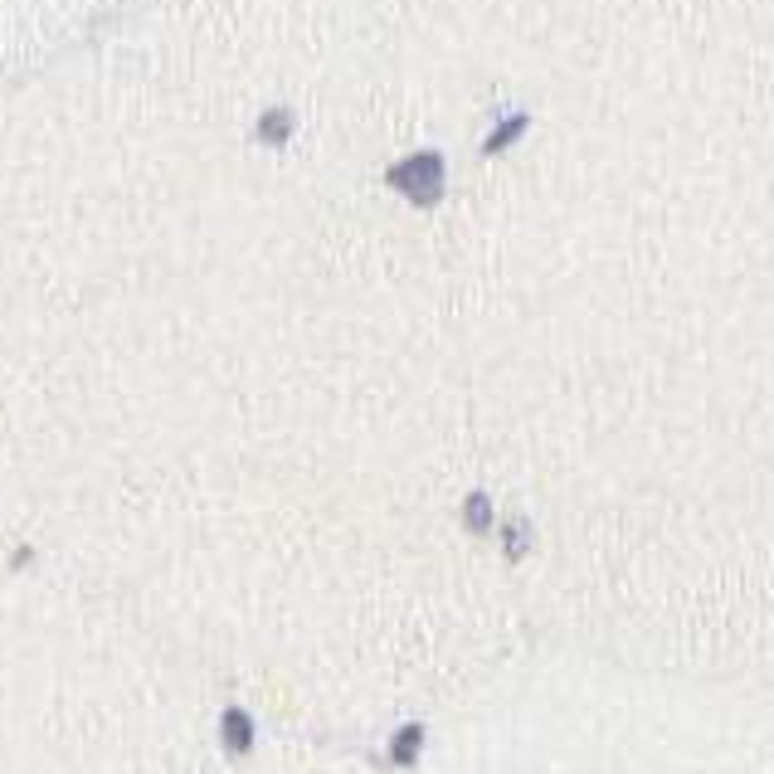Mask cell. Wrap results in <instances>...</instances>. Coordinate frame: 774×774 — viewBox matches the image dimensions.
I'll use <instances>...</instances> for the list:
<instances>
[{
  "label": "cell",
  "instance_id": "1",
  "mask_svg": "<svg viewBox=\"0 0 774 774\" xmlns=\"http://www.w3.org/2000/svg\"><path fill=\"white\" fill-rule=\"evenodd\" d=\"M385 185L414 205V210H439L443 195H448V161H443L439 147H419L405 151L400 161L385 166Z\"/></svg>",
  "mask_w": 774,
  "mask_h": 774
},
{
  "label": "cell",
  "instance_id": "2",
  "mask_svg": "<svg viewBox=\"0 0 774 774\" xmlns=\"http://www.w3.org/2000/svg\"><path fill=\"white\" fill-rule=\"evenodd\" d=\"M249 137H254L258 147L283 151L297 137V108H288V103H268V108L254 117V132H249Z\"/></svg>",
  "mask_w": 774,
  "mask_h": 774
},
{
  "label": "cell",
  "instance_id": "3",
  "mask_svg": "<svg viewBox=\"0 0 774 774\" xmlns=\"http://www.w3.org/2000/svg\"><path fill=\"white\" fill-rule=\"evenodd\" d=\"M526 132H531V112H521V108L507 112V117H502V122L487 132V142H482V156H502V151H512L516 142L526 137Z\"/></svg>",
  "mask_w": 774,
  "mask_h": 774
},
{
  "label": "cell",
  "instance_id": "4",
  "mask_svg": "<svg viewBox=\"0 0 774 774\" xmlns=\"http://www.w3.org/2000/svg\"><path fill=\"white\" fill-rule=\"evenodd\" d=\"M254 716L244 711V706H229L220 716V740L229 745V755H249V745H254Z\"/></svg>",
  "mask_w": 774,
  "mask_h": 774
},
{
  "label": "cell",
  "instance_id": "5",
  "mask_svg": "<svg viewBox=\"0 0 774 774\" xmlns=\"http://www.w3.org/2000/svg\"><path fill=\"white\" fill-rule=\"evenodd\" d=\"M419 750H424V726H400L390 740V765L395 770H414L419 765Z\"/></svg>",
  "mask_w": 774,
  "mask_h": 774
},
{
  "label": "cell",
  "instance_id": "6",
  "mask_svg": "<svg viewBox=\"0 0 774 774\" xmlns=\"http://www.w3.org/2000/svg\"><path fill=\"white\" fill-rule=\"evenodd\" d=\"M463 526H468L473 536H492L497 512H492V497H487V492H468V497H463Z\"/></svg>",
  "mask_w": 774,
  "mask_h": 774
},
{
  "label": "cell",
  "instance_id": "7",
  "mask_svg": "<svg viewBox=\"0 0 774 774\" xmlns=\"http://www.w3.org/2000/svg\"><path fill=\"white\" fill-rule=\"evenodd\" d=\"M502 551H507V560H521L531 551V526L526 521H507L502 526Z\"/></svg>",
  "mask_w": 774,
  "mask_h": 774
},
{
  "label": "cell",
  "instance_id": "8",
  "mask_svg": "<svg viewBox=\"0 0 774 774\" xmlns=\"http://www.w3.org/2000/svg\"><path fill=\"white\" fill-rule=\"evenodd\" d=\"M30 560H35V551H30V546H25V551H15V555H10V570H25V565H30Z\"/></svg>",
  "mask_w": 774,
  "mask_h": 774
}]
</instances>
